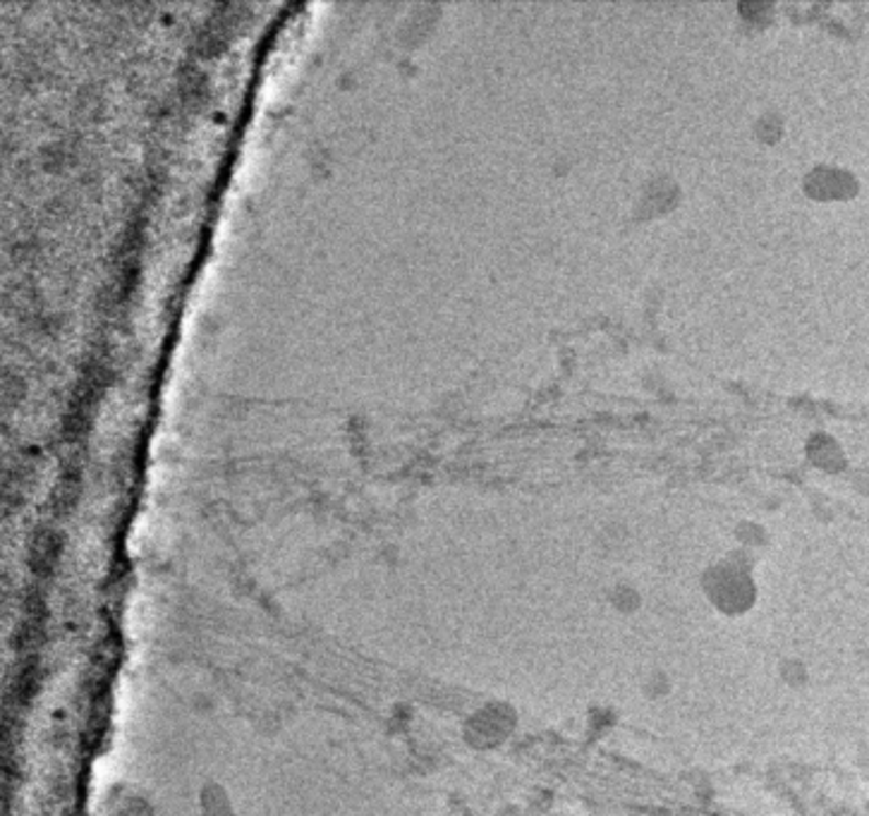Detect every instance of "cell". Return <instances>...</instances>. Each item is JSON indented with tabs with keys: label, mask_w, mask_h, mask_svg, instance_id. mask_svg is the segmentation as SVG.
<instances>
[{
	"label": "cell",
	"mask_w": 869,
	"mask_h": 816,
	"mask_svg": "<svg viewBox=\"0 0 869 816\" xmlns=\"http://www.w3.org/2000/svg\"><path fill=\"white\" fill-rule=\"evenodd\" d=\"M611 601H613V605H616L618 611L630 613V611H635L637 605H640V594H637L635 589H630V587H618L616 594H611Z\"/></svg>",
	"instance_id": "obj_2"
},
{
	"label": "cell",
	"mask_w": 869,
	"mask_h": 816,
	"mask_svg": "<svg viewBox=\"0 0 869 816\" xmlns=\"http://www.w3.org/2000/svg\"><path fill=\"white\" fill-rule=\"evenodd\" d=\"M783 676H786V680L788 682H793V684H802L808 680V668L802 666L800 661H788L786 666H783Z\"/></svg>",
	"instance_id": "obj_3"
},
{
	"label": "cell",
	"mask_w": 869,
	"mask_h": 816,
	"mask_svg": "<svg viewBox=\"0 0 869 816\" xmlns=\"http://www.w3.org/2000/svg\"><path fill=\"white\" fill-rule=\"evenodd\" d=\"M709 591H711L709 597L714 599V603L723 611H745L749 601H753L747 573L737 570L731 563L719 568L716 577L711 579Z\"/></svg>",
	"instance_id": "obj_1"
}]
</instances>
